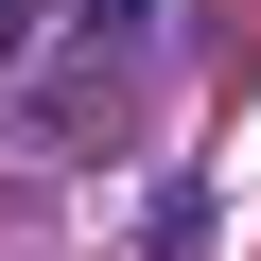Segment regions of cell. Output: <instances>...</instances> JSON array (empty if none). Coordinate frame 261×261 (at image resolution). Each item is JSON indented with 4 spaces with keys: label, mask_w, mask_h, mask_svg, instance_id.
<instances>
[{
    "label": "cell",
    "mask_w": 261,
    "mask_h": 261,
    "mask_svg": "<svg viewBox=\"0 0 261 261\" xmlns=\"http://www.w3.org/2000/svg\"><path fill=\"white\" fill-rule=\"evenodd\" d=\"M140 18H157V0H87V35H140Z\"/></svg>",
    "instance_id": "cell-1"
}]
</instances>
